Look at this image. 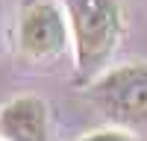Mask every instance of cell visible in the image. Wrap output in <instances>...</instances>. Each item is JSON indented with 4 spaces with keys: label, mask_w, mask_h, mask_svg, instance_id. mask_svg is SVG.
Segmentation results:
<instances>
[{
    "label": "cell",
    "mask_w": 147,
    "mask_h": 141,
    "mask_svg": "<svg viewBox=\"0 0 147 141\" xmlns=\"http://www.w3.org/2000/svg\"><path fill=\"white\" fill-rule=\"evenodd\" d=\"M62 3L71 18L77 74L82 82H88L106 65L121 38V12L115 0H62Z\"/></svg>",
    "instance_id": "1"
},
{
    "label": "cell",
    "mask_w": 147,
    "mask_h": 141,
    "mask_svg": "<svg viewBox=\"0 0 147 141\" xmlns=\"http://www.w3.org/2000/svg\"><path fill=\"white\" fill-rule=\"evenodd\" d=\"M88 97L109 121L147 129V65H124L97 77Z\"/></svg>",
    "instance_id": "2"
},
{
    "label": "cell",
    "mask_w": 147,
    "mask_h": 141,
    "mask_svg": "<svg viewBox=\"0 0 147 141\" xmlns=\"http://www.w3.org/2000/svg\"><path fill=\"white\" fill-rule=\"evenodd\" d=\"M18 41L21 50L32 59L56 56L68 44V23L62 9L50 0H27L18 18Z\"/></svg>",
    "instance_id": "3"
},
{
    "label": "cell",
    "mask_w": 147,
    "mask_h": 141,
    "mask_svg": "<svg viewBox=\"0 0 147 141\" xmlns=\"http://www.w3.org/2000/svg\"><path fill=\"white\" fill-rule=\"evenodd\" d=\"M0 135L6 141H47V109L35 94L15 97L0 112Z\"/></svg>",
    "instance_id": "4"
},
{
    "label": "cell",
    "mask_w": 147,
    "mask_h": 141,
    "mask_svg": "<svg viewBox=\"0 0 147 141\" xmlns=\"http://www.w3.org/2000/svg\"><path fill=\"white\" fill-rule=\"evenodd\" d=\"M80 141H136L127 132H118V129H106V132H94V135H85Z\"/></svg>",
    "instance_id": "5"
}]
</instances>
